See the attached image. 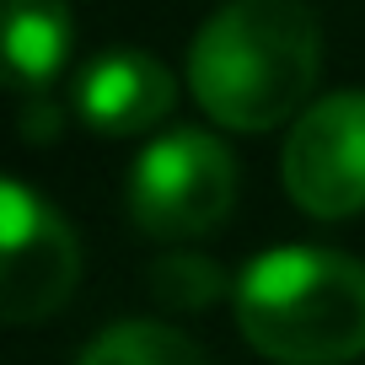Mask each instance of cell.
Here are the masks:
<instances>
[{
  "mask_svg": "<svg viewBox=\"0 0 365 365\" xmlns=\"http://www.w3.org/2000/svg\"><path fill=\"white\" fill-rule=\"evenodd\" d=\"M129 215L156 242H194L231 215L237 161L205 129H172L150 140L124 182Z\"/></svg>",
  "mask_w": 365,
  "mask_h": 365,
  "instance_id": "3",
  "label": "cell"
},
{
  "mask_svg": "<svg viewBox=\"0 0 365 365\" xmlns=\"http://www.w3.org/2000/svg\"><path fill=\"white\" fill-rule=\"evenodd\" d=\"M285 194L317 220L365 210V91H333L296 118L285 140Z\"/></svg>",
  "mask_w": 365,
  "mask_h": 365,
  "instance_id": "5",
  "label": "cell"
},
{
  "mask_svg": "<svg viewBox=\"0 0 365 365\" xmlns=\"http://www.w3.org/2000/svg\"><path fill=\"white\" fill-rule=\"evenodd\" d=\"M178 103L167 65L145 48H108L76 76V113L97 135H145Z\"/></svg>",
  "mask_w": 365,
  "mask_h": 365,
  "instance_id": "6",
  "label": "cell"
},
{
  "mask_svg": "<svg viewBox=\"0 0 365 365\" xmlns=\"http://www.w3.org/2000/svg\"><path fill=\"white\" fill-rule=\"evenodd\" d=\"M70 54L65 0H6V70L16 86H48Z\"/></svg>",
  "mask_w": 365,
  "mask_h": 365,
  "instance_id": "7",
  "label": "cell"
},
{
  "mask_svg": "<svg viewBox=\"0 0 365 365\" xmlns=\"http://www.w3.org/2000/svg\"><path fill=\"white\" fill-rule=\"evenodd\" d=\"M237 322L279 365H349L365 354V263L328 247H274L242 269Z\"/></svg>",
  "mask_w": 365,
  "mask_h": 365,
  "instance_id": "2",
  "label": "cell"
},
{
  "mask_svg": "<svg viewBox=\"0 0 365 365\" xmlns=\"http://www.w3.org/2000/svg\"><path fill=\"white\" fill-rule=\"evenodd\" d=\"M76 365H210V360L161 322H118Z\"/></svg>",
  "mask_w": 365,
  "mask_h": 365,
  "instance_id": "8",
  "label": "cell"
},
{
  "mask_svg": "<svg viewBox=\"0 0 365 365\" xmlns=\"http://www.w3.org/2000/svg\"><path fill=\"white\" fill-rule=\"evenodd\" d=\"M322 65V33L301 0H231L194 38L188 81L215 124L258 135L307 103Z\"/></svg>",
  "mask_w": 365,
  "mask_h": 365,
  "instance_id": "1",
  "label": "cell"
},
{
  "mask_svg": "<svg viewBox=\"0 0 365 365\" xmlns=\"http://www.w3.org/2000/svg\"><path fill=\"white\" fill-rule=\"evenodd\" d=\"M150 290H156L161 307H178V312H205L220 301L226 290V274L205 258V252H188V247H172L167 258L150 263Z\"/></svg>",
  "mask_w": 365,
  "mask_h": 365,
  "instance_id": "9",
  "label": "cell"
},
{
  "mask_svg": "<svg viewBox=\"0 0 365 365\" xmlns=\"http://www.w3.org/2000/svg\"><path fill=\"white\" fill-rule=\"evenodd\" d=\"M81 279V247L70 226L27 182L0 194V317L38 322L70 301Z\"/></svg>",
  "mask_w": 365,
  "mask_h": 365,
  "instance_id": "4",
  "label": "cell"
}]
</instances>
